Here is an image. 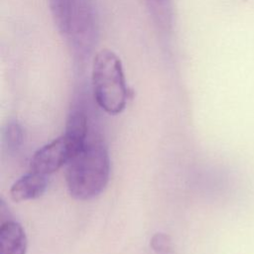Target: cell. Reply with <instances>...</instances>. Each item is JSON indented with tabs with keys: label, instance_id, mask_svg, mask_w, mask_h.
Masks as SVG:
<instances>
[{
	"label": "cell",
	"instance_id": "7a4b0ae2",
	"mask_svg": "<svg viewBox=\"0 0 254 254\" xmlns=\"http://www.w3.org/2000/svg\"><path fill=\"white\" fill-rule=\"evenodd\" d=\"M91 88L96 104L106 113H121L127 104L129 91L120 58L111 50L97 52L91 66Z\"/></svg>",
	"mask_w": 254,
	"mask_h": 254
},
{
	"label": "cell",
	"instance_id": "3957f363",
	"mask_svg": "<svg viewBox=\"0 0 254 254\" xmlns=\"http://www.w3.org/2000/svg\"><path fill=\"white\" fill-rule=\"evenodd\" d=\"M67 39L74 60L84 65L91 56L98 38V19L91 0H79L64 36Z\"/></svg>",
	"mask_w": 254,
	"mask_h": 254
},
{
	"label": "cell",
	"instance_id": "8992f818",
	"mask_svg": "<svg viewBox=\"0 0 254 254\" xmlns=\"http://www.w3.org/2000/svg\"><path fill=\"white\" fill-rule=\"evenodd\" d=\"M28 240L22 225L13 219L0 225V254H26Z\"/></svg>",
	"mask_w": 254,
	"mask_h": 254
},
{
	"label": "cell",
	"instance_id": "5b68a950",
	"mask_svg": "<svg viewBox=\"0 0 254 254\" xmlns=\"http://www.w3.org/2000/svg\"><path fill=\"white\" fill-rule=\"evenodd\" d=\"M48 187L46 175L30 171L17 180L10 189V197L15 202L35 199L43 195Z\"/></svg>",
	"mask_w": 254,
	"mask_h": 254
},
{
	"label": "cell",
	"instance_id": "ba28073f",
	"mask_svg": "<svg viewBox=\"0 0 254 254\" xmlns=\"http://www.w3.org/2000/svg\"><path fill=\"white\" fill-rule=\"evenodd\" d=\"M79 0H49L54 22L63 36H65Z\"/></svg>",
	"mask_w": 254,
	"mask_h": 254
},
{
	"label": "cell",
	"instance_id": "52a82bcc",
	"mask_svg": "<svg viewBox=\"0 0 254 254\" xmlns=\"http://www.w3.org/2000/svg\"><path fill=\"white\" fill-rule=\"evenodd\" d=\"M156 26L163 32H170L174 23L172 0H143Z\"/></svg>",
	"mask_w": 254,
	"mask_h": 254
},
{
	"label": "cell",
	"instance_id": "277c9868",
	"mask_svg": "<svg viewBox=\"0 0 254 254\" xmlns=\"http://www.w3.org/2000/svg\"><path fill=\"white\" fill-rule=\"evenodd\" d=\"M75 154V149L63 134L34 153L30 171L49 176L66 165Z\"/></svg>",
	"mask_w": 254,
	"mask_h": 254
},
{
	"label": "cell",
	"instance_id": "30bf717a",
	"mask_svg": "<svg viewBox=\"0 0 254 254\" xmlns=\"http://www.w3.org/2000/svg\"><path fill=\"white\" fill-rule=\"evenodd\" d=\"M152 250L157 254H173L174 246L172 238L169 234L164 232L155 233L150 240Z\"/></svg>",
	"mask_w": 254,
	"mask_h": 254
},
{
	"label": "cell",
	"instance_id": "9c48e42d",
	"mask_svg": "<svg viewBox=\"0 0 254 254\" xmlns=\"http://www.w3.org/2000/svg\"><path fill=\"white\" fill-rule=\"evenodd\" d=\"M3 143L9 152H17L24 142V130L17 121H9L3 130Z\"/></svg>",
	"mask_w": 254,
	"mask_h": 254
},
{
	"label": "cell",
	"instance_id": "6da1fadb",
	"mask_svg": "<svg viewBox=\"0 0 254 254\" xmlns=\"http://www.w3.org/2000/svg\"><path fill=\"white\" fill-rule=\"evenodd\" d=\"M110 177V158L101 135L89 133L84 146L66 164L65 182L69 194L78 200L98 196Z\"/></svg>",
	"mask_w": 254,
	"mask_h": 254
}]
</instances>
